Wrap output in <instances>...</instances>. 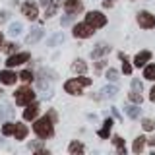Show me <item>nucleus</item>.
Masks as SVG:
<instances>
[{"label": "nucleus", "instance_id": "obj_1", "mask_svg": "<svg viewBox=\"0 0 155 155\" xmlns=\"http://www.w3.org/2000/svg\"><path fill=\"white\" fill-rule=\"evenodd\" d=\"M33 130H35V134L39 138H51L52 136V122H51V116H43V118L35 120V124H33Z\"/></svg>", "mask_w": 155, "mask_h": 155}, {"label": "nucleus", "instance_id": "obj_2", "mask_svg": "<svg viewBox=\"0 0 155 155\" xmlns=\"http://www.w3.org/2000/svg\"><path fill=\"white\" fill-rule=\"evenodd\" d=\"M93 31H95V27L91 25V23H78V25H74V37L78 39H87V37H91L93 35Z\"/></svg>", "mask_w": 155, "mask_h": 155}, {"label": "nucleus", "instance_id": "obj_3", "mask_svg": "<svg viewBox=\"0 0 155 155\" xmlns=\"http://www.w3.org/2000/svg\"><path fill=\"white\" fill-rule=\"evenodd\" d=\"M33 99H35V91H31L29 87H19V89L16 91L18 105H29Z\"/></svg>", "mask_w": 155, "mask_h": 155}, {"label": "nucleus", "instance_id": "obj_4", "mask_svg": "<svg viewBox=\"0 0 155 155\" xmlns=\"http://www.w3.org/2000/svg\"><path fill=\"white\" fill-rule=\"evenodd\" d=\"M138 23L143 29H153L155 27V16L149 12H140L138 14Z\"/></svg>", "mask_w": 155, "mask_h": 155}, {"label": "nucleus", "instance_id": "obj_5", "mask_svg": "<svg viewBox=\"0 0 155 155\" xmlns=\"http://www.w3.org/2000/svg\"><path fill=\"white\" fill-rule=\"evenodd\" d=\"M85 21L91 23V25L97 29V27H103L105 23H107V18H105L101 12H89V14L85 16Z\"/></svg>", "mask_w": 155, "mask_h": 155}, {"label": "nucleus", "instance_id": "obj_6", "mask_svg": "<svg viewBox=\"0 0 155 155\" xmlns=\"http://www.w3.org/2000/svg\"><path fill=\"white\" fill-rule=\"evenodd\" d=\"M27 60H29V52H18V54L8 56L6 64L10 68H14V66H19V64H23V62H27Z\"/></svg>", "mask_w": 155, "mask_h": 155}, {"label": "nucleus", "instance_id": "obj_7", "mask_svg": "<svg viewBox=\"0 0 155 155\" xmlns=\"http://www.w3.org/2000/svg\"><path fill=\"white\" fill-rule=\"evenodd\" d=\"M21 14H23L27 19H37L39 10H37V6H35L33 2H23V4H21Z\"/></svg>", "mask_w": 155, "mask_h": 155}, {"label": "nucleus", "instance_id": "obj_8", "mask_svg": "<svg viewBox=\"0 0 155 155\" xmlns=\"http://www.w3.org/2000/svg\"><path fill=\"white\" fill-rule=\"evenodd\" d=\"M81 0H64V10L66 14H72V16H76V14L81 12Z\"/></svg>", "mask_w": 155, "mask_h": 155}, {"label": "nucleus", "instance_id": "obj_9", "mask_svg": "<svg viewBox=\"0 0 155 155\" xmlns=\"http://www.w3.org/2000/svg\"><path fill=\"white\" fill-rule=\"evenodd\" d=\"M81 87H84V84H81L80 80H70V81H66V85H64V89L68 91V93H72V95H80L81 93Z\"/></svg>", "mask_w": 155, "mask_h": 155}, {"label": "nucleus", "instance_id": "obj_10", "mask_svg": "<svg viewBox=\"0 0 155 155\" xmlns=\"http://www.w3.org/2000/svg\"><path fill=\"white\" fill-rule=\"evenodd\" d=\"M16 80H18V76L14 74V72H10V70H2V72H0V84L12 85V84H16Z\"/></svg>", "mask_w": 155, "mask_h": 155}, {"label": "nucleus", "instance_id": "obj_11", "mask_svg": "<svg viewBox=\"0 0 155 155\" xmlns=\"http://www.w3.org/2000/svg\"><path fill=\"white\" fill-rule=\"evenodd\" d=\"M37 113H39V105H37V103H33V101H31V103L27 105V109L23 110V118H25V120H35Z\"/></svg>", "mask_w": 155, "mask_h": 155}, {"label": "nucleus", "instance_id": "obj_12", "mask_svg": "<svg viewBox=\"0 0 155 155\" xmlns=\"http://www.w3.org/2000/svg\"><path fill=\"white\" fill-rule=\"evenodd\" d=\"M149 58H151V52H149V51H142V52H138V54H136V58H134V64L142 68V66L145 64V62H149Z\"/></svg>", "mask_w": 155, "mask_h": 155}, {"label": "nucleus", "instance_id": "obj_13", "mask_svg": "<svg viewBox=\"0 0 155 155\" xmlns=\"http://www.w3.org/2000/svg\"><path fill=\"white\" fill-rule=\"evenodd\" d=\"M109 51H110V47H109V45H105V43H101L99 47H95V48H93L91 56H93V58H97V56H103V54H107Z\"/></svg>", "mask_w": 155, "mask_h": 155}, {"label": "nucleus", "instance_id": "obj_14", "mask_svg": "<svg viewBox=\"0 0 155 155\" xmlns=\"http://www.w3.org/2000/svg\"><path fill=\"white\" fill-rule=\"evenodd\" d=\"M41 37H43V29H31V33L27 35V39H25V41L29 43V45H31V43H37Z\"/></svg>", "mask_w": 155, "mask_h": 155}, {"label": "nucleus", "instance_id": "obj_15", "mask_svg": "<svg viewBox=\"0 0 155 155\" xmlns=\"http://www.w3.org/2000/svg\"><path fill=\"white\" fill-rule=\"evenodd\" d=\"M116 93H118V89L113 87V85H107V87L101 89V97H103V99H110V97H114Z\"/></svg>", "mask_w": 155, "mask_h": 155}, {"label": "nucleus", "instance_id": "obj_16", "mask_svg": "<svg viewBox=\"0 0 155 155\" xmlns=\"http://www.w3.org/2000/svg\"><path fill=\"white\" fill-rule=\"evenodd\" d=\"M143 145H145V138H143V136H140V138L134 140L132 151H134V153H142V151H143Z\"/></svg>", "mask_w": 155, "mask_h": 155}, {"label": "nucleus", "instance_id": "obj_17", "mask_svg": "<svg viewBox=\"0 0 155 155\" xmlns=\"http://www.w3.org/2000/svg\"><path fill=\"white\" fill-rule=\"evenodd\" d=\"M68 151H70L72 155H81L84 153V145H81L80 142H72L70 147H68Z\"/></svg>", "mask_w": 155, "mask_h": 155}, {"label": "nucleus", "instance_id": "obj_18", "mask_svg": "<svg viewBox=\"0 0 155 155\" xmlns=\"http://www.w3.org/2000/svg\"><path fill=\"white\" fill-rule=\"evenodd\" d=\"M62 41H64V33H54V35L48 39V47H56V45H60Z\"/></svg>", "mask_w": 155, "mask_h": 155}, {"label": "nucleus", "instance_id": "obj_19", "mask_svg": "<svg viewBox=\"0 0 155 155\" xmlns=\"http://www.w3.org/2000/svg\"><path fill=\"white\" fill-rule=\"evenodd\" d=\"M14 136H16L18 140H25V136H27V128H25L23 124H16V134H14Z\"/></svg>", "mask_w": 155, "mask_h": 155}, {"label": "nucleus", "instance_id": "obj_20", "mask_svg": "<svg viewBox=\"0 0 155 155\" xmlns=\"http://www.w3.org/2000/svg\"><path fill=\"white\" fill-rule=\"evenodd\" d=\"M143 78H145V80H155V64H147V66H145Z\"/></svg>", "mask_w": 155, "mask_h": 155}, {"label": "nucleus", "instance_id": "obj_21", "mask_svg": "<svg viewBox=\"0 0 155 155\" xmlns=\"http://www.w3.org/2000/svg\"><path fill=\"white\" fill-rule=\"evenodd\" d=\"M110 126H113V118H107L103 130H99V136H101V138H109V128H110Z\"/></svg>", "mask_w": 155, "mask_h": 155}, {"label": "nucleus", "instance_id": "obj_22", "mask_svg": "<svg viewBox=\"0 0 155 155\" xmlns=\"http://www.w3.org/2000/svg\"><path fill=\"white\" fill-rule=\"evenodd\" d=\"M128 101H132V103L138 105V103H142V101H143V95L138 93V91H130V93H128Z\"/></svg>", "mask_w": 155, "mask_h": 155}, {"label": "nucleus", "instance_id": "obj_23", "mask_svg": "<svg viewBox=\"0 0 155 155\" xmlns=\"http://www.w3.org/2000/svg\"><path fill=\"white\" fill-rule=\"evenodd\" d=\"M126 113H128L130 118H138L140 116V107H136V105H130L128 109H126Z\"/></svg>", "mask_w": 155, "mask_h": 155}, {"label": "nucleus", "instance_id": "obj_24", "mask_svg": "<svg viewBox=\"0 0 155 155\" xmlns=\"http://www.w3.org/2000/svg\"><path fill=\"white\" fill-rule=\"evenodd\" d=\"M2 134L4 136H12V134H16V124H4L2 126Z\"/></svg>", "mask_w": 155, "mask_h": 155}, {"label": "nucleus", "instance_id": "obj_25", "mask_svg": "<svg viewBox=\"0 0 155 155\" xmlns=\"http://www.w3.org/2000/svg\"><path fill=\"white\" fill-rule=\"evenodd\" d=\"M74 72H78V74H84V72L87 70V66H85V62H81V60H76L74 62Z\"/></svg>", "mask_w": 155, "mask_h": 155}, {"label": "nucleus", "instance_id": "obj_26", "mask_svg": "<svg viewBox=\"0 0 155 155\" xmlns=\"http://www.w3.org/2000/svg\"><path fill=\"white\" fill-rule=\"evenodd\" d=\"M19 31H21V23H19V21H16V23H12V25H10V35H12V37L19 35Z\"/></svg>", "mask_w": 155, "mask_h": 155}, {"label": "nucleus", "instance_id": "obj_27", "mask_svg": "<svg viewBox=\"0 0 155 155\" xmlns=\"http://www.w3.org/2000/svg\"><path fill=\"white\" fill-rule=\"evenodd\" d=\"M113 142H114L116 147H118V151H120V153H126V149H124V142H122V138H120V136H114Z\"/></svg>", "mask_w": 155, "mask_h": 155}, {"label": "nucleus", "instance_id": "obj_28", "mask_svg": "<svg viewBox=\"0 0 155 155\" xmlns=\"http://www.w3.org/2000/svg\"><path fill=\"white\" fill-rule=\"evenodd\" d=\"M18 78H19V80H21V81H25V84H29V81L33 80V74H31V72H29V70H23V72H21V74H19Z\"/></svg>", "mask_w": 155, "mask_h": 155}, {"label": "nucleus", "instance_id": "obj_29", "mask_svg": "<svg viewBox=\"0 0 155 155\" xmlns=\"http://www.w3.org/2000/svg\"><path fill=\"white\" fill-rule=\"evenodd\" d=\"M142 126H143V130H147V132H151V130L155 128V122L151 118H143V122H142Z\"/></svg>", "mask_w": 155, "mask_h": 155}, {"label": "nucleus", "instance_id": "obj_30", "mask_svg": "<svg viewBox=\"0 0 155 155\" xmlns=\"http://www.w3.org/2000/svg\"><path fill=\"white\" fill-rule=\"evenodd\" d=\"M116 78H118V70H114V68H110L109 72H107V80H110V81H114Z\"/></svg>", "mask_w": 155, "mask_h": 155}, {"label": "nucleus", "instance_id": "obj_31", "mask_svg": "<svg viewBox=\"0 0 155 155\" xmlns=\"http://www.w3.org/2000/svg\"><path fill=\"white\" fill-rule=\"evenodd\" d=\"M54 14H56V4L52 2L51 6L47 8V18H52V16H54Z\"/></svg>", "mask_w": 155, "mask_h": 155}, {"label": "nucleus", "instance_id": "obj_32", "mask_svg": "<svg viewBox=\"0 0 155 155\" xmlns=\"http://www.w3.org/2000/svg\"><path fill=\"white\" fill-rule=\"evenodd\" d=\"M122 72H124V74H128V76H130V74H132V66H130L128 62H124V66H122Z\"/></svg>", "mask_w": 155, "mask_h": 155}, {"label": "nucleus", "instance_id": "obj_33", "mask_svg": "<svg viewBox=\"0 0 155 155\" xmlns=\"http://www.w3.org/2000/svg\"><path fill=\"white\" fill-rule=\"evenodd\" d=\"M107 64V60H101V62H95V72H101L103 70V66Z\"/></svg>", "mask_w": 155, "mask_h": 155}, {"label": "nucleus", "instance_id": "obj_34", "mask_svg": "<svg viewBox=\"0 0 155 155\" xmlns=\"http://www.w3.org/2000/svg\"><path fill=\"white\" fill-rule=\"evenodd\" d=\"M6 51H8V52H14V51H16V45H14V43H10V45H6Z\"/></svg>", "mask_w": 155, "mask_h": 155}, {"label": "nucleus", "instance_id": "obj_35", "mask_svg": "<svg viewBox=\"0 0 155 155\" xmlns=\"http://www.w3.org/2000/svg\"><path fill=\"white\" fill-rule=\"evenodd\" d=\"M149 99H151V101H155V85L151 87V93H149Z\"/></svg>", "mask_w": 155, "mask_h": 155}, {"label": "nucleus", "instance_id": "obj_36", "mask_svg": "<svg viewBox=\"0 0 155 155\" xmlns=\"http://www.w3.org/2000/svg\"><path fill=\"white\" fill-rule=\"evenodd\" d=\"M52 2H54V0H41L43 6H48V4H52Z\"/></svg>", "mask_w": 155, "mask_h": 155}, {"label": "nucleus", "instance_id": "obj_37", "mask_svg": "<svg viewBox=\"0 0 155 155\" xmlns=\"http://www.w3.org/2000/svg\"><path fill=\"white\" fill-rule=\"evenodd\" d=\"M149 145H155V136H153V138H149Z\"/></svg>", "mask_w": 155, "mask_h": 155}, {"label": "nucleus", "instance_id": "obj_38", "mask_svg": "<svg viewBox=\"0 0 155 155\" xmlns=\"http://www.w3.org/2000/svg\"><path fill=\"white\" fill-rule=\"evenodd\" d=\"M2 41H4V39H2V35H0V45H2Z\"/></svg>", "mask_w": 155, "mask_h": 155}]
</instances>
